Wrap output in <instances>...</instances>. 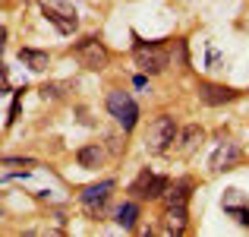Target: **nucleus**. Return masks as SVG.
Listing matches in <instances>:
<instances>
[{
    "instance_id": "5",
    "label": "nucleus",
    "mask_w": 249,
    "mask_h": 237,
    "mask_svg": "<svg viewBox=\"0 0 249 237\" xmlns=\"http://www.w3.org/2000/svg\"><path fill=\"white\" fill-rule=\"evenodd\" d=\"M170 180L161 174H152V171H139V177H136L133 183H129V193L136 196V199H158L161 193H167Z\"/></svg>"
},
{
    "instance_id": "2",
    "label": "nucleus",
    "mask_w": 249,
    "mask_h": 237,
    "mask_svg": "<svg viewBox=\"0 0 249 237\" xmlns=\"http://www.w3.org/2000/svg\"><path fill=\"white\" fill-rule=\"evenodd\" d=\"M133 60H136V67H139L142 73L158 76V73H164V70H167V63H170V51L164 48V44L136 41V48H133Z\"/></svg>"
},
{
    "instance_id": "10",
    "label": "nucleus",
    "mask_w": 249,
    "mask_h": 237,
    "mask_svg": "<svg viewBox=\"0 0 249 237\" xmlns=\"http://www.w3.org/2000/svg\"><path fill=\"white\" fill-rule=\"evenodd\" d=\"M19 60H22V63H25L29 70H35V73H41V70H48V51L22 48V51H19Z\"/></svg>"
},
{
    "instance_id": "11",
    "label": "nucleus",
    "mask_w": 249,
    "mask_h": 237,
    "mask_svg": "<svg viewBox=\"0 0 249 237\" xmlns=\"http://www.w3.org/2000/svg\"><path fill=\"white\" fill-rule=\"evenodd\" d=\"M186 231V206H167V234Z\"/></svg>"
},
{
    "instance_id": "6",
    "label": "nucleus",
    "mask_w": 249,
    "mask_h": 237,
    "mask_svg": "<svg viewBox=\"0 0 249 237\" xmlns=\"http://www.w3.org/2000/svg\"><path fill=\"white\" fill-rule=\"evenodd\" d=\"M41 13H44V19H51V22H54L57 29L63 32V35L76 32V25H79V19H76V6H67V3H44Z\"/></svg>"
},
{
    "instance_id": "1",
    "label": "nucleus",
    "mask_w": 249,
    "mask_h": 237,
    "mask_svg": "<svg viewBox=\"0 0 249 237\" xmlns=\"http://www.w3.org/2000/svg\"><path fill=\"white\" fill-rule=\"evenodd\" d=\"M177 139H180V130H177L174 117H167V114L155 117V120L148 123V130H145V149L152 155H164Z\"/></svg>"
},
{
    "instance_id": "16",
    "label": "nucleus",
    "mask_w": 249,
    "mask_h": 237,
    "mask_svg": "<svg viewBox=\"0 0 249 237\" xmlns=\"http://www.w3.org/2000/svg\"><path fill=\"white\" fill-rule=\"evenodd\" d=\"M196 139H202V130H199V127H186V130L180 133V146H183V149L196 146Z\"/></svg>"
},
{
    "instance_id": "14",
    "label": "nucleus",
    "mask_w": 249,
    "mask_h": 237,
    "mask_svg": "<svg viewBox=\"0 0 249 237\" xmlns=\"http://www.w3.org/2000/svg\"><path fill=\"white\" fill-rule=\"evenodd\" d=\"M76 158H79L82 168H98V164H101V149L98 146H82Z\"/></svg>"
},
{
    "instance_id": "8",
    "label": "nucleus",
    "mask_w": 249,
    "mask_h": 237,
    "mask_svg": "<svg viewBox=\"0 0 249 237\" xmlns=\"http://www.w3.org/2000/svg\"><path fill=\"white\" fill-rule=\"evenodd\" d=\"M199 98L205 104H224V101H233L237 92L227 89V85H214V82H199Z\"/></svg>"
},
{
    "instance_id": "4",
    "label": "nucleus",
    "mask_w": 249,
    "mask_h": 237,
    "mask_svg": "<svg viewBox=\"0 0 249 237\" xmlns=\"http://www.w3.org/2000/svg\"><path fill=\"white\" fill-rule=\"evenodd\" d=\"M73 57L79 60V67H85V70H104L110 54H107V44H104L101 38L89 35V38H82V41H76Z\"/></svg>"
},
{
    "instance_id": "9",
    "label": "nucleus",
    "mask_w": 249,
    "mask_h": 237,
    "mask_svg": "<svg viewBox=\"0 0 249 237\" xmlns=\"http://www.w3.org/2000/svg\"><path fill=\"white\" fill-rule=\"evenodd\" d=\"M240 158V149L233 146V142H224V146H218L214 149V155H212V161H208V168L212 171H227L233 161Z\"/></svg>"
},
{
    "instance_id": "7",
    "label": "nucleus",
    "mask_w": 249,
    "mask_h": 237,
    "mask_svg": "<svg viewBox=\"0 0 249 237\" xmlns=\"http://www.w3.org/2000/svg\"><path fill=\"white\" fill-rule=\"evenodd\" d=\"M114 187H117L114 180H101V183H91V187H85V190H82V196H79V199H82V206L91 212L95 206H101V202L107 199Z\"/></svg>"
},
{
    "instance_id": "3",
    "label": "nucleus",
    "mask_w": 249,
    "mask_h": 237,
    "mask_svg": "<svg viewBox=\"0 0 249 237\" xmlns=\"http://www.w3.org/2000/svg\"><path fill=\"white\" fill-rule=\"evenodd\" d=\"M107 114L129 133L136 127V120H139V104L129 98V92L114 89V92H107Z\"/></svg>"
},
{
    "instance_id": "15",
    "label": "nucleus",
    "mask_w": 249,
    "mask_h": 237,
    "mask_svg": "<svg viewBox=\"0 0 249 237\" xmlns=\"http://www.w3.org/2000/svg\"><path fill=\"white\" fill-rule=\"evenodd\" d=\"M224 209H227V215H233V218L240 221V225H246V228H249V206H237V202H224Z\"/></svg>"
},
{
    "instance_id": "13",
    "label": "nucleus",
    "mask_w": 249,
    "mask_h": 237,
    "mask_svg": "<svg viewBox=\"0 0 249 237\" xmlns=\"http://www.w3.org/2000/svg\"><path fill=\"white\" fill-rule=\"evenodd\" d=\"M189 187H193L189 180H177L174 187H167V206H186V199H189Z\"/></svg>"
},
{
    "instance_id": "18",
    "label": "nucleus",
    "mask_w": 249,
    "mask_h": 237,
    "mask_svg": "<svg viewBox=\"0 0 249 237\" xmlns=\"http://www.w3.org/2000/svg\"><path fill=\"white\" fill-rule=\"evenodd\" d=\"M0 95H6V70L0 67Z\"/></svg>"
},
{
    "instance_id": "17",
    "label": "nucleus",
    "mask_w": 249,
    "mask_h": 237,
    "mask_svg": "<svg viewBox=\"0 0 249 237\" xmlns=\"http://www.w3.org/2000/svg\"><path fill=\"white\" fill-rule=\"evenodd\" d=\"M3 48H6V29L0 25V67H3Z\"/></svg>"
},
{
    "instance_id": "12",
    "label": "nucleus",
    "mask_w": 249,
    "mask_h": 237,
    "mask_svg": "<svg viewBox=\"0 0 249 237\" xmlns=\"http://www.w3.org/2000/svg\"><path fill=\"white\" fill-rule=\"evenodd\" d=\"M136 218H139V206H136V202H123V206L117 209V225L126 228V231L136 228Z\"/></svg>"
}]
</instances>
